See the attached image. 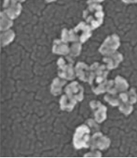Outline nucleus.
Returning a JSON list of instances; mask_svg holds the SVG:
<instances>
[{
  "instance_id": "21",
  "label": "nucleus",
  "mask_w": 137,
  "mask_h": 158,
  "mask_svg": "<svg viewBox=\"0 0 137 158\" xmlns=\"http://www.w3.org/2000/svg\"><path fill=\"white\" fill-rule=\"evenodd\" d=\"M82 50L81 43L77 41V42L72 43L70 46V54L72 57H77L81 54Z\"/></svg>"
},
{
  "instance_id": "2",
  "label": "nucleus",
  "mask_w": 137,
  "mask_h": 158,
  "mask_svg": "<svg viewBox=\"0 0 137 158\" xmlns=\"http://www.w3.org/2000/svg\"><path fill=\"white\" fill-rule=\"evenodd\" d=\"M83 18L93 30L99 27L104 22L103 6L97 3L89 4L88 7L83 12Z\"/></svg>"
},
{
  "instance_id": "19",
  "label": "nucleus",
  "mask_w": 137,
  "mask_h": 158,
  "mask_svg": "<svg viewBox=\"0 0 137 158\" xmlns=\"http://www.w3.org/2000/svg\"><path fill=\"white\" fill-rule=\"evenodd\" d=\"M1 18H0V30L1 31H5L9 30L10 27L13 25V22L12 19L7 16L4 12H1Z\"/></svg>"
},
{
  "instance_id": "6",
  "label": "nucleus",
  "mask_w": 137,
  "mask_h": 158,
  "mask_svg": "<svg viewBox=\"0 0 137 158\" xmlns=\"http://www.w3.org/2000/svg\"><path fill=\"white\" fill-rule=\"evenodd\" d=\"M120 38L116 35H113L108 36L99 48V52L103 55H109L113 52H116V51L120 47Z\"/></svg>"
},
{
  "instance_id": "15",
  "label": "nucleus",
  "mask_w": 137,
  "mask_h": 158,
  "mask_svg": "<svg viewBox=\"0 0 137 158\" xmlns=\"http://www.w3.org/2000/svg\"><path fill=\"white\" fill-rule=\"evenodd\" d=\"M53 52L59 55H66L70 53V47L68 43L62 40H55L54 42Z\"/></svg>"
},
{
  "instance_id": "1",
  "label": "nucleus",
  "mask_w": 137,
  "mask_h": 158,
  "mask_svg": "<svg viewBox=\"0 0 137 158\" xmlns=\"http://www.w3.org/2000/svg\"><path fill=\"white\" fill-rule=\"evenodd\" d=\"M92 73L89 84L92 86L95 94L99 95L107 91L108 81L107 76L109 69L104 65H100L99 63H94L91 67Z\"/></svg>"
},
{
  "instance_id": "8",
  "label": "nucleus",
  "mask_w": 137,
  "mask_h": 158,
  "mask_svg": "<svg viewBox=\"0 0 137 158\" xmlns=\"http://www.w3.org/2000/svg\"><path fill=\"white\" fill-rule=\"evenodd\" d=\"M129 87L126 80L120 76H117L115 80L108 81L107 85V92L113 94H117L118 92L126 91Z\"/></svg>"
},
{
  "instance_id": "11",
  "label": "nucleus",
  "mask_w": 137,
  "mask_h": 158,
  "mask_svg": "<svg viewBox=\"0 0 137 158\" xmlns=\"http://www.w3.org/2000/svg\"><path fill=\"white\" fill-rule=\"evenodd\" d=\"M90 106L94 112L96 121L99 123L104 121L107 118V107L97 100L91 102Z\"/></svg>"
},
{
  "instance_id": "17",
  "label": "nucleus",
  "mask_w": 137,
  "mask_h": 158,
  "mask_svg": "<svg viewBox=\"0 0 137 158\" xmlns=\"http://www.w3.org/2000/svg\"><path fill=\"white\" fill-rule=\"evenodd\" d=\"M62 40L66 43H73L79 41L78 37L76 35L74 29L68 31L66 28L64 29L62 32ZM80 42V41H79Z\"/></svg>"
},
{
  "instance_id": "9",
  "label": "nucleus",
  "mask_w": 137,
  "mask_h": 158,
  "mask_svg": "<svg viewBox=\"0 0 137 158\" xmlns=\"http://www.w3.org/2000/svg\"><path fill=\"white\" fill-rule=\"evenodd\" d=\"M66 96L72 100L81 102L84 98V90L81 85L77 81H73L65 88Z\"/></svg>"
},
{
  "instance_id": "7",
  "label": "nucleus",
  "mask_w": 137,
  "mask_h": 158,
  "mask_svg": "<svg viewBox=\"0 0 137 158\" xmlns=\"http://www.w3.org/2000/svg\"><path fill=\"white\" fill-rule=\"evenodd\" d=\"M3 7V12L12 20L18 18L22 11V5L17 0H4Z\"/></svg>"
},
{
  "instance_id": "24",
  "label": "nucleus",
  "mask_w": 137,
  "mask_h": 158,
  "mask_svg": "<svg viewBox=\"0 0 137 158\" xmlns=\"http://www.w3.org/2000/svg\"><path fill=\"white\" fill-rule=\"evenodd\" d=\"M124 3H137V0H122Z\"/></svg>"
},
{
  "instance_id": "23",
  "label": "nucleus",
  "mask_w": 137,
  "mask_h": 158,
  "mask_svg": "<svg viewBox=\"0 0 137 158\" xmlns=\"http://www.w3.org/2000/svg\"><path fill=\"white\" fill-rule=\"evenodd\" d=\"M101 153L99 152H95L94 153H87L86 155H85V157H101Z\"/></svg>"
},
{
  "instance_id": "18",
  "label": "nucleus",
  "mask_w": 137,
  "mask_h": 158,
  "mask_svg": "<svg viewBox=\"0 0 137 158\" xmlns=\"http://www.w3.org/2000/svg\"><path fill=\"white\" fill-rule=\"evenodd\" d=\"M66 81L61 80L60 78H55L53 81L51 87V92L54 96H58L62 92V88L64 84H66Z\"/></svg>"
},
{
  "instance_id": "22",
  "label": "nucleus",
  "mask_w": 137,
  "mask_h": 158,
  "mask_svg": "<svg viewBox=\"0 0 137 158\" xmlns=\"http://www.w3.org/2000/svg\"><path fill=\"white\" fill-rule=\"evenodd\" d=\"M104 99L106 102H109L113 106H119L120 104V98L119 96H117L116 94H113L109 93L108 94L104 97Z\"/></svg>"
},
{
  "instance_id": "16",
  "label": "nucleus",
  "mask_w": 137,
  "mask_h": 158,
  "mask_svg": "<svg viewBox=\"0 0 137 158\" xmlns=\"http://www.w3.org/2000/svg\"><path fill=\"white\" fill-rule=\"evenodd\" d=\"M77 103V100H72L66 95H64L61 97L60 101L61 109L63 110H66L68 112H70L73 110V108H74Z\"/></svg>"
},
{
  "instance_id": "25",
  "label": "nucleus",
  "mask_w": 137,
  "mask_h": 158,
  "mask_svg": "<svg viewBox=\"0 0 137 158\" xmlns=\"http://www.w3.org/2000/svg\"><path fill=\"white\" fill-rule=\"evenodd\" d=\"M104 1V0H88V1H87V3H88V4H91V3H100Z\"/></svg>"
},
{
  "instance_id": "14",
  "label": "nucleus",
  "mask_w": 137,
  "mask_h": 158,
  "mask_svg": "<svg viewBox=\"0 0 137 158\" xmlns=\"http://www.w3.org/2000/svg\"><path fill=\"white\" fill-rule=\"evenodd\" d=\"M123 56L119 52H114L112 54L108 55L107 57H105L103 61L105 63H107V67L108 69H116L118 67L119 64L122 61Z\"/></svg>"
},
{
  "instance_id": "10",
  "label": "nucleus",
  "mask_w": 137,
  "mask_h": 158,
  "mask_svg": "<svg viewBox=\"0 0 137 158\" xmlns=\"http://www.w3.org/2000/svg\"><path fill=\"white\" fill-rule=\"evenodd\" d=\"M92 30L90 25L86 24L84 22H81L77 25V27L74 28V31L80 42L84 43L92 36Z\"/></svg>"
},
{
  "instance_id": "26",
  "label": "nucleus",
  "mask_w": 137,
  "mask_h": 158,
  "mask_svg": "<svg viewBox=\"0 0 137 158\" xmlns=\"http://www.w3.org/2000/svg\"><path fill=\"white\" fill-rule=\"evenodd\" d=\"M45 1H46V2H48V3H50V2H55V1H56V0H45Z\"/></svg>"
},
{
  "instance_id": "27",
  "label": "nucleus",
  "mask_w": 137,
  "mask_h": 158,
  "mask_svg": "<svg viewBox=\"0 0 137 158\" xmlns=\"http://www.w3.org/2000/svg\"><path fill=\"white\" fill-rule=\"evenodd\" d=\"M17 1H18L19 2H25L26 1V0H17Z\"/></svg>"
},
{
  "instance_id": "4",
  "label": "nucleus",
  "mask_w": 137,
  "mask_h": 158,
  "mask_svg": "<svg viewBox=\"0 0 137 158\" xmlns=\"http://www.w3.org/2000/svg\"><path fill=\"white\" fill-rule=\"evenodd\" d=\"M90 129L86 125H81L78 127L74 136L73 143L76 149H80L81 148H87L89 147L90 139Z\"/></svg>"
},
{
  "instance_id": "20",
  "label": "nucleus",
  "mask_w": 137,
  "mask_h": 158,
  "mask_svg": "<svg viewBox=\"0 0 137 158\" xmlns=\"http://www.w3.org/2000/svg\"><path fill=\"white\" fill-rule=\"evenodd\" d=\"M1 34V43L2 46L4 47L6 45L12 42L15 37V33L11 30H7L5 31H2Z\"/></svg>"
},
{
  "instance_id": "5",
  "label": "nucleus",
  "mask_w": 137,
  "mask_h": 158,
  "mask_svg": "<svg viewBox=\"0 0 137 158\" xmlns=\"http://www.w3.org/2000/svg\"><path fill=\"white\" fill-rule=\"evenodd\" d=\"M73 63V61L69 58L59 59L58 61V76L61 78L66 79L68 80H74L77 73L74 69Z\"/></svg>"
},
{
  "instance_id": "13",
  "label": "nucleus",
  "mask_w": 137,
  "mask_h": 158,
  "mask_svg": "<svg viewBox=\"0 0 137 158\" xmlns=\"http://www.w3.org/2000/svg\"><path fill=\"white\" fill-rule=\"evenodd\" d=\"M77 76L83 81H89L92 73V70L85 63L78 62L75 67Z\"/></svg>"
},
{
  "instance_id": "3",
  "label": "nucleus",
  "mask_w": 137,
  "mask_h": 158,
  "mask_svg": "<svg viewBox=\"0 0 137 158\" xmlns=\"http://www.w3.org/2000/svg\"><path fill=\"white\" fill-rule=\"evenodd\" d=\"M119 110L126 115L130 114L132 110V104L136 102L137 95L135 89H131L128 92H122L120 96Z\"/></svg>"
},
{
  "instance_id": "12",
  "label": "nucleus",
  "mask_w": 137,
  "mask_h": 158,
  "mask_svg": "<svg viewBox=\"0 0 137 158\" xmlns=\"http://www.w3.org/2000/svg\"><path fill=\"white\" fill-rule=\"evenodd\" d=\"M110 145L109 139L102 135L101 133L98 132L93 135L92 137V149H99L100 150H104L109 148Z\"/></svg>"
}]
</instances>
